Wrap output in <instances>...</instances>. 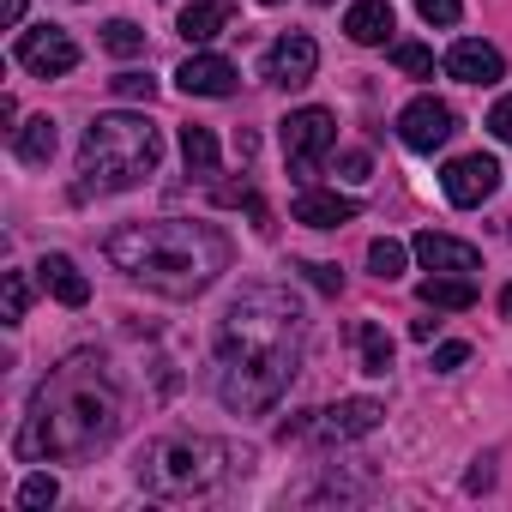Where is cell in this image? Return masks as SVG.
<instances>
[{
  "label": "cell",
  "instance_id": "cell-1",
  "mask_svg": "<svg viewBox=\"0 0 512 512\" xmlns=\"http://www.w3.org/2000/svg\"><path fill=\"white\" fill-rule=\"evenodd\" d=\"M302 362V302L278 284H247L217 326V398L235 416H260L284 398Z\"/></svg>",
  "mask_w": 512,
  "mask_h": 512
},
{
  "label": "cell",
  "instance_id": "cell-2",
  "mask_svg": "<svg viewBox=\"0 0 512 512\" xmlns=\"http://www.w3.org/2000/svg\"><path fill=\"white\" fill-rule=\"evenodd\" d=\"M115 428H121V386L97 350H79L61 368H49V380L31 392V410L13 434V458L19 464L91 458L97 446L115 440Z\"/></svg>",
  "mask_w": 512,
  "mask_h": 512
},
{
  "label": "cell",
  "instance_id": "cell-3",
  "mask_svg": "<svg viewBox=\"0 0 512 512\" xmlns=\"http://www.w3.org/2000/svg\"><path fill=\"white\" fill-rule=\"evenodd\" d=\"M109 266L127 272L133 284L187 302L199 290L217 284V272H229V235L217 223H187V217H157V223H121L109 241Z\"/></svg>",
  "mask_w": 512,
  "mask_h": 512
},
{
  "label": "cell",
  "instance_id": "cell-4",
  "mask_svg": "<svg viewBox=\"0 0 512 512\" xmlns=\"http://www.w3.org/2000/svg\"><path fill=\"white\" fill-rule=\"evenodd\" d=\"M163 163V133L145 115H97L79 145V199L91 193H127L151 181Z\"/></svg>",
  "mask_w": 512,
  "mask_h": 512
},
{
  "label": "cell",
  "instance_id": "cell-5",
  "mask_svg": "<svg viewBox=\"0 0 512 512\" xmlns=\"http://www.w3.org/2000/svg\"><path fill=\"white\" fill-rule=\"evenodd\" d=\"M223 470H229V446L211 440V434H187V428L145 440L139 458H133L139 488L157 494V500H193V494L217 488Z\"/></svg>",
  "mask_w": 512,
  "mask_h": 512
},
{
  "label": "cell",
  "instance_id": "cell-6",
  "mask_svg": "<svg viewBox=\"0 0 512 512\" xmlns=\"http://www.w3.org/2000/svg\"><path fill=\"white\" fill-rule=\"evenodd\" d=\"M332 145H338V115L332 109H296L284 121V157H290L296 175H314L332 157Z\"/></svg>",
  "mask_w": 512,
  "mask_h": 512
},
{
  "label": "cell",
  "instance_id": "cell-7",
  "mask_svg": "<svg viewBox=\"0 0 512 512\" xmlns=\"http://www.w3.org/2000/svg\"><path fill=\"white\" fill-rule=\"evenodd\" d=\"M386 422V404L380 398H338L332 410H314V440L320 446H344V440H362Z\"/></svg>",
  "mask_w": 512,
  "mask_h": 512
},
{
  "label": "cell",
  "instance_id": "cell-8",
  "mask_svg": "<svg viewBox=\"0 0 512 512\" xmlns=\"http://www.w3.org/2000/svg\"><path fill=\"white\" fill-rule=\"evenodd\" d=\"M13 55H19V67H31L37 79H61V73L79 67V43H73L61 25H37V31H25Z\"/></svg>",
  "mask_w": 512,
  "mask_h": 512
},
{
  "label": "cell",
  "instance_id": "cell-9",
  "mask_svg": "<svg viewBox=\"0 0 512 512\" xmlns=\"http://www.w3.org/2000/svg\"><path fill=\"white\" fill-rule=\"evenodd\" d=\"M452 133H458V115H452V103H440V97H416V103L398 109V139H404L410 151H440Z\"/></svg>",
  "mask_w": 512,
  "mask_h": 512
},
{
  "label": "cell",
  "instance_id": "cell-10",
  "mask_svg": "<svg viewBox=\"0 0 512 512\" xmlns=\"http://www.w3.org/2000/svg\"><path fill=\"white\" fill-rule=\"evenodd\" d=\"M314 67H320V43H314L308 31H290V37H278V43L266 49V61H260L266 85H284V91L308 85V79H314Z\"/></svg>",
  "mask_w": 512,
  "mask_h": 512
},
{
  "label": "cell",
  "instance_id": "cell-11",
  "mask_svg": "<svg viewBox=\"0 0 512 512\" xmlns=\"http://www.w3.org/2000/svg\"><path fill=\"white\" fill-rule=\"evenodd\" d=\"M440 187H446V199L452 205H482L494 187H500V163L494 157H482V151H470V157H458V163H446V175H440Z\"/></svg>",
  "mask_w": 512,
  "mask_h": 512
},
{
  "label": "cell",
  "instance_id": "cell-12",
  "mask_svg": "<svg viewBox=\"0 0 512 512\" xmlns=\"http://www.w3.org/2000/svg\"><path fill=\"white\" fill-rule=\"evenodd\" d=\"M410 247H416V260H422L428 272H452V278H470V272L482 266V253H476L470 241H458V235H440V229H422Z\"/></svg>",
  "mask_w": 512,
  "mask_h": 512
},
{
  "label": "cell",
  "instance_id": "cell-13",
  "mask_svg": "<svg viewBox=\"0 0 512 512\" xmlns=\"http://www.w3.org/2000/svg\"><path fill=\"white\" fill-rule=\"evenodd\" d=\"M175 85H181L187 97H235L241 73H235V61H223V55H187L181 73H175Z\"/></svg>",
  "mask_w": 512,
  "mask_h": 512
},
{
  "label": "cell",
  "instance_id": "cell-14",
  "mask_svg": "<svg viewBox=\"0 0 512 512\" xmlns=\"http://www.w3.org/2000/svg\"><path fill=\"white\" fill-rule=\"evenodd\" d=\"M446 73H452L458 85H494V79H506V61H500V49H494V43L464 37V43H452V49H446Z\"/></svg>",
  "mask_w": 512,
  "mask_h": 512
},
{
  "label": "cell",
  "instance_id": "cell-15",
  "mask_svg": "<svg viewBox=\"0 0 512 512\" xmlns=\"http://www.w3.org/2000/svg\"><path fill=\"white\" fill-rule=\"evenodd\" d=\"M356 211H362V205H356L350 193H326V187H302L296 205H290V217L308 223V229H338V223H350Z\"/></svg>",
  "mask_w": 512,
  "mask_h": 512
},
{
  "label": "cell",
  "instance_id": "cell-16",
  "mask_svg": "<svg viewBox=\"0 0 512 512\" xmlns=\"http://www.w3.org/2000/svg\"><path fill=\"white\" fill-rule=\"evenodd\" d=\"M37 284L55 302H67V308H85L91 302V284H85V272L67 260V253H43V260H37Z\"/></svg>",
  "mask_w": 512,
  "mask_h": 512
},
{
  "label": "cell",
  "instance_id": "cell-17",
  "mask_svg": "<svg viewBox=\"0 0 512 512\" xmlns=\"http://www.w3.org/2000/svg\"><path fill=\"white\" fill-rule=\"evenodd\" d=\"M392 0H356V7L344 13V31H350V43H362V49H374V43H386L392 37Z\"/></svg>",
  "mask_w": 512,
  "mask_h": 512
},
{
  "label": "cell",
  "instance_id": "cell-18",
  "mask_svg": "<svg viewBox=\"0 0 512 512\" xmlns=\"http://www.w3.org/2000/svg\"><path fill=\"white\" fill-rule=\"evenodd\" d=\"M229 19H235V7H229V0H193V7L181 13V37L187 43H211V37H223L229 31Z\"/></svg>",
  "mask_w": 512,
  "mask_h": 512
},
{
  "label": "cell",
  "instance_id": "cell-19",
  "mask_svg": "<svg viewBox=\"0 0 512 512\" xmlns=\"http://www.w3.org/2000/svg\"><path fill=\"white\" fill-rule=\"evenodd\" d=\"M13 151H19V163H31V169H43V163L55 157V121H49V115H37V121H25V127H13Z\"/></svg>",
  "mask_w": 512,
  "mask_h": 512
},
{
  "label": "cell",
  "instance_id": "cell-20",
  "mask_svg": "<svg viewBox=\"0 0 512 512\" xmlns=\"http://www.w3.org/2000/svg\"><path fill=\"white\" fill-rule=\"evenodd\" d=\"M428 308H446V314H458V308H476V284L470 278H452V272H434L422 290H416Z\"/></svg>",
  "mask_w": 512,
  "mask_h": 512
},
{
  "label": "cell",
  "instance_id": "cell-21",
  "mask_svg": "<svg viewBox=\"0 0 512 512\" xmlns=\"http://www.w3.org/2000/svg\"><path fill=\"white\" fill-rule=\"evenodd\" d=\"M181 157H187V175H217V139H211V127H181Z\"/></svg>",
  "mask_w": 512,
  "mask_h": 512
},
{
  "label": "cell",
  "instance_id": "cell-22",
  "mask_svg": "<svg viewBox=\"0 0 512 512\" xmlns=\"http://www.w3.org/2000/svg\"><path fill=\"white\" fill-rule=\"evenodd\" d=\"M356 356H362V374L392 368V338L380 332V320H356Z\"/></svg>",
  "mask_w": 512,
  "mask_h": 512
},
{
  "label": "cell",
  "instance_id": "cell-23",
  "mask_svg": "<svg viewBox=\"0 0 512 512\" xmlns=\"http://www.w3.org/2000/svg\"><path fill=\"white\" fill-rule=\"evenodd\" d=\"M404 260H410V253H404V241H392V235H380V241H368V272L374 278H404Z\"/></svg>",
  "mask_w": 512,
  "mask_h": 512
},
{
  "label": "cell",
  "instance_id": "cell-24",
  "mask_svg": "<svg viewBox=\"0 0 512 512\" xmlns=\"http://www.w3.org/2000/svg\"><path fill=\"white\" fill-rule=\"evenodd\" d=\"M103 49H109V55H145V31H139L133 19H109V25H103Z\"/></svg>",
  "mask_w": 512,
  "mask_h": 512
},
{
  "label": "cell",
  "instance_id": "cell-25",
  "mask_svg": "<svg viewBox=\"0 0 512 512\" xmlns=\"http://www.w3.org/2000/svg\"><path fill=\"white\" fill-rule=\"evenodd\" d=\"M392 67L410 73V79H434V49H422V43H392Z\"/></svg>",
  "mask_w": 512,
  "mask_h": 512
},
{
  "label": "cell",
  "instance_id": "cell-26",
  "mask_svg": "<svg viewBox=\"0 0 512 512\" xmlns=\"http://www.w3.org/2000/svg\"><path fill=\"white\" fill-rule=\"evenodd\" d=\"M109 91L127 97V103H151V97H157V79H151V73H115Z\"/></svg>",
  "mask_w": 512,
  "mask_h": 512
},
{
  "label": "cell",
  "instance_id": "cell-27",
  "mask_svg": "<svg viewBox=\"0 0 512 512\" xmlns=\"http://www.w3.org/2000/svg\"><path fill=\"white\" fill-rule=\"evenodd\" d=\"M217 205H247V211H253V223L272 235V211L260 205V193H253V187H217Z\"/></svg>",
  "mask_w": 512,
  "mask_h": 512
},
{
  "label": "cell",
  "instance_id": "cell-28",
  "mask_svg": "<svg viewBox=\"0 0 512 512\" xmlns=\"http://www.w3.org/2000/svg\"><path fill=\"white\" fill-rule=\"evenodd\" d=\"M31 314V284H25V272H7V326H19Z\"/></svg>",
  "mask_w": 512,
  "mask_h": 512
},
{
  "label": "cell",
  "instance_id": "cell-29",
  "mask_svg": "<svg viewBox=\"0 0 512 512\" xmlns=\"http://www.w3.org/2000/svg\"><path fill=\"white\" fill-rule=\"evenodd\" d=\"M55 500H61V482H55V476H25L19 506H55Z\"/></svg>",
  "mask_w": 512,
  "mask_h": 512
},
{
  "label": "cell",
  "instance_id": "cell-30",
  "mask_svg": "<svg viewBox=\"0 0 512 512\" xmlns=\"http://www.w3.org/2000/svg\"><path fill=\"white\" fill-rule=\"evenodd\" d=\"M416 13H422L428 25H440V31H446V25H458V19H464V0H416Z\"/></svg>",
  "mask_w": 512,
  "mask_h": 512
},
{
  "label": "cell",
  "instance_id": "cell-31",
  "mask_svg": "<svg viewBox=\"0 0 512 512\" xmlns=\"http://www.w3.org/2000/svg\"><path fill=\"white\" fill-rule=\"evenodd\" d=\"M296 272H302V278H308L314 290H326V296H338V290H344V278H338V266H320V260H302Z\"/></svg>",
  "mask_w": 512,
  "mask_h": 512
},
{
  "label": "cell",
  "instance_id": "cell-32",
  "mask_svg": "<svg viewBox=\"0 0 512 512\" xmlns=\"http://www.w3.org/2000/svg\"><path fill=\"white\" fill-rule=\"evenodd\" d=\"M464 362H470V344H440V350L428 356L434 374H452V368H464Z\"/></svg>",
  "mask_w": 512,
  "mask_h": 512
},
{
  "label": "cell",
  "instance_id": "cell-33",
  "mask_svg": "<svg viewBox=\"0 0 512 512\" xmlns=\"http://www.w3.org/2000/svg\"><path fill=\"white\" fill-rule=\"evenodd\" d=\"M488 133H494L500 145H512V91H506V97L488 109Z\"/></svg>",
  "mask_w": 512,
  "mask_h": 512
},
{
  "label": "cell",
  "instance_id": "cell-34",
  "mask_svg": "<svg viewBox=\"0 0 512 512\" xmlns=\"http://www.w3.org/2000/svg\"><path fill=\"white\" fill-rule=\"evenodd\" d=\"M344 175L362 181V175H368V151H344Z\"/></svg>",
  "mask_w": 512,
  "mask_h": 512
},
{
  "label": "cell",
  "instance_id": "cell-35",
  "mask_svg": "<svg viewBox=\"0 0 512 512\" xmlns=\"http://www.w3.org/2000/svg\"><path fill=\"white\" fill-rule=\"evenodd\" d=\"M0 19H7V25H19V19H25V0H0Z\"/></svg>",
  "mask_w": 512,
  "mask_h": 512
},
{
  "label": "cell",
  "instance_id": "cell-36",
  "mask_svg": "<svg viewBox=\"0 0 512 512\" xmlns=\"http://www.w3.org/2000/svg\"><path fill=\"white\" fill-rule=\"evenodd\" d=\"M500 314H506V320H512V284H506V290H500Z\"/></svg>",
  "mask_w": 512,
  "mask_h": 512
},
{
  "label": "cell",
  "instance_id": "cell-37",
  "mask_svg": "<svg viewBox=\"0 0 512 512\" xmlns=\"http://www.w3.org/2000/svg\"><path fill=\"white\" fill-rule=\"evenodd\" d=\"M260 7H284V0H260Z\"/></svg>",
  "mask_w": 512,
  "mask_h": 512
},
{
  "label": "cell",
  "instance_id": "cell-38",
  "mask_svg": "<svg viewBox=\"0 0 512 512\" xmlns=\"http://www.w3.org/2000/svg\"><path fill=\"white\" fill-rule=\"evenodd\" d=\"M314 7H332V0H314Z\"/></svg>",
  "mask_w": 512,
  "mask_h": 512
}]
</instances>
